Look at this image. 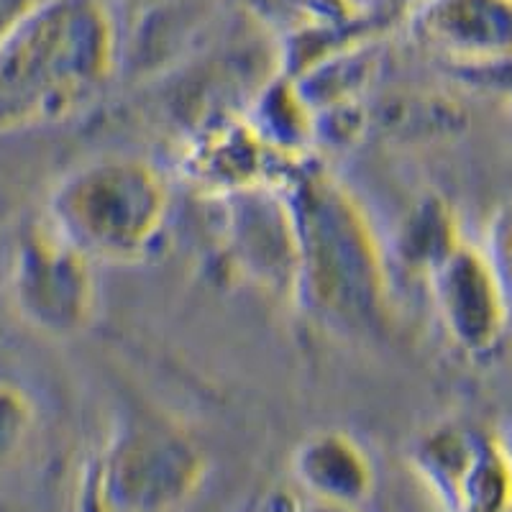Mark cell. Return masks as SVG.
<instances>
[{"mask_svg": "<svg viewBox=\"0 0 512 512\" xmlns=\"http://www.w3.org/2000/svg\"><path fill=\"white\" fill-rule=\"evenodd\" d=\"M164 208L162 182L146 164L103 159L54 185L44 221L90 262H128L152 246Z\"/></svg>", "mask_w": 512, "mask_h": 512, "instance_id": "cell-2", "label": "cell"}, {"mask_svg": "<svg viewBox=\"0 0 512 512\" xmlns=\"http://www.w3.org/2000/svg\"><path fill=\"white\" fill-rule=\"evenodd\" d=\"M36 423L31 397L11 382H0V474L16 461L29 443Z\"/></svg>", "mask_w": 512, "mask_h": 512, "instance_id": "cell-7", "label": "cell"}, {"mask_svg": "<svg viewBox=\"0 0 512 512\" xmlns=\"http://www.w3.org/2000/svg\"><path fill=\"white\" fill-rule=\"evenodd\" d=\"M113 59L116 24L103 0H44L0 41V134L80 111Z\"/></svg>", "mask_w": 512, "mask_h": 512, "instance_id": "cell-1", "label": "cell"}, {"mask_svg": "<svg viewBox=\"0 0 512 512\" xmlns=\"http://www.w3.org/2000/svg\"><path fill=\"white\" fill-rule=\"evenodd\" d=\"M44 0H0V41L6 39L24 18H29Z\"/></svg>", "mask_w": 512, "mask_h": 512, "instance_id": "cell-10", "label": "cell"}, {"mask_svg": "<svg viewBox=\"0 0 512 512\" xmlns=\"http://www.w3.org/2000/svg\"><path fill=\"white\" fill-rule=\"evenodd\" d=\"M413 24L466 72L512 59V0H420Z\"/></svg>", "mask_w": 512, "mask_h": 512, "instance_id": "cell-5", "label": "cell"}, {"mask_svg": "<svg viewBox=\"0 0 512 512\" xmlns=\"http://www.w3.org/2000/svg\"><path fill=\"white\" fill-rule=\"evenodd\" d=\"M344 3L349 11H361V8H369L372 3H377V0H344Z\"/></svg>", "mask_w": 512, "mask_h": 512, "instance_id": "cell-11", "label": "cell"}, {"mask_svg": "<svg viewBox=\"0 0 512 512\" xmlns=\"http://www.w3.org/2000/svg\"><path fill=\"white\" fill-rule=\"evenodd\" d=\"M436 300L451 336L472 354L500 341L512 310L487 251L464 244L436 262Z\"/></svg>", "mask_w": 512, "mask_h": 512, "instance_id": "cell-4", "label": "cell"}, {"mask_svg": "<svg viewBox=\"0 0 512 512\" xmlns=\"http://www.w3.org/2000/svg\"><path fill=\"white\" fill-rule=\"evenodd\" d=\"M185 3H195V0H116V6L121 8L123 16H131L136 21H149L154 16H164L167 11H177Z\"/></svg>", "mask_w": 512, "mask_h": 512, "instance_id": "cell-9", "label": "cell"}, {"mask_svg": "<svg viewBox=\"0 0 512 512\" xmlns=\"http://www.w3.org/2000/svg\"><path fill=\"white\" fill-rule=\"evenodd\" d=\"M297 472L305 487L328 505H354L367 495L372 484V472L364 456L356 451V446L341 438H323V441L310 443L308 451L300 454Z\"/></svg>", "mask_w": 512, "mask_h": 512, "instance_id": "cell-6", "label": "cell"}, {"mask_svg": "<svg viewBox=\"0 0 512 512\" xmlns=\"http://www.w3.org/2000/svg\"><path fill=\"white\" fill-rule=\"evenodd\" d=\"M484 251H487L489 262L500 277L502 290H505L512 308V205L495 218L492 231H489V244Z\"/></svg>", "mask_w": 512, "mask_h": 512, "instance_id": "cell-8", "label": "cell"}, {"mask_svg": "<svg viewBox=\"0 0 512 512\" xmlns=\"http://www.w3.org/2000/svg\"><path fill=\"white\" fill-rule=\"evenodd\" d=\"M310 512H346V507L328 505V502H323V507H315V510H310Z\"/></svg>", "mask_w": 512, "mask_h": 512, "instance_id": "cell-12", "label": "cell"}, {"mask_svg": "<svg viewBox=\"0 0 512 512\" xmlns=\"http://www.w3.org/2000/svg\"><path fill=\"white\" fill-rule=\"evenodd\" d=\"M6 290L13 310L34 331L70 336L93 310L90 259L41 216L13 246Z\"/></svg>", "mask_w": 512, "mask_h": 512, "instance_id": "cell-3", "label": "cell"}]
</instances>
